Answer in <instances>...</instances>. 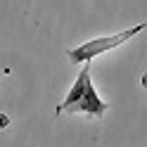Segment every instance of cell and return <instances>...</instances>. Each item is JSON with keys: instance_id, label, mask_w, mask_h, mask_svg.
<instances>
[{"instance_id": "2", "label": "cell", "mask_w": 147, "mask_h": 147, "mask_svg": "<svg viewBox=\"0 0 147 147\" xmlns=\"http://www.w3.org/2000/svg\"><path fill=\"white\" fill-rule=\"evenodd\" d=\"M107 112V102L105 100H100V95L95 93L93 88V81H86V88L83 93H81V97L69 107L67 114H88V116H102Z\"/></svg>"}, {"instance_id": "1", "label": "cell", "mask_w": 147, "mask_h": 147, "mask_svg": "<svg viewBox=\"0 0 147 147\" xmlns=\"http://www.w3.org/2000/svg\"><path fill=\"white\" fill-rule=\"evenodd\" d=\"M142 31H145V24H135V26H131V29H126V31H121V33L93 38V40H88V43H81L78 48H71V50L67 52V57H69V62H90V59H95L97 55L109 52V50L119 48V45L128 43L133 36L142 33Z\"/></svg>"}]
</instances>
